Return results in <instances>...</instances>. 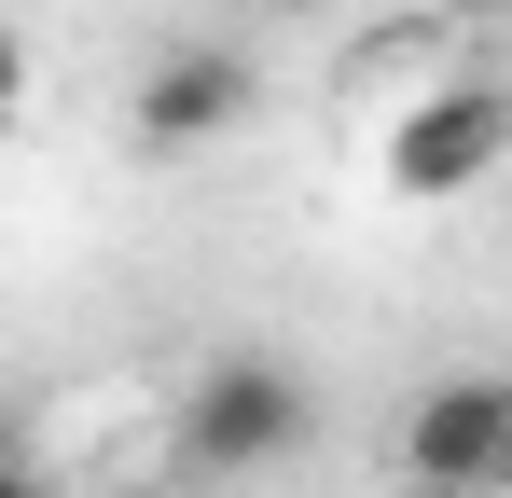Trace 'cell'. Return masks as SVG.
I'll use <instances>...</instances> for the list:
<instances>
[{"mask_svg":"<svg viewBox=\"0 0 512 498\" xmlns=\"http://www.w3.org/2000/svg\"><path fill=\"white\" fill-rule=\"evenodd\" d=\"M305 443V374L263 360V346H222L194 388H180V471L194 485H250Z\"/></svg>","mask_w":512,"mask_h":498,"instance_id":"cell-1","label":"cell"},{"mask_svg":"<svg viewBox=\"0 0 512 498\" xmlns=\"http://www.w3.org/2000/svg\"><path fill=\"white\" fill-rule=\"evenodd\" d=\"M512 153V83H429V97H402L388 111V194L402 208H443V194H485Z\"/></svg>","mask_w":512,"mask_h":498,"instance_id":"cell-2","label":"cell"},{"mask_svg":"<svg viewBox=\"0 0 512 498\" xmlns=\"http://www.w3.org/2000/svg\"><path fill=\"white\" fill-rule=\"evenodd\" d=\"M250 97H263L250 42H167V56L139 70V97H125V139L153 166H180V153H208V139H236Z\"/></svg>","mask_w":512,"mask_h":498,"instance_id":"cell-3","label":"cell"},{"mask_svg":"<svg viewBox=\"0 0 512 498\" xmlns=\"http://www.w3.org/2000/svg\"><path fill=\"white\" fill-rule=\"evenodd\" d=\"M499 457H512V374H443L402 415V485L416 498H499Z\"/></svg>","mask_w":512,"mask_h":498,"instance_id":"cell-4","label":"cell"},{"mask_svg":"<svg viewBox=\"0 0 512 498\" xmlns=\"http://www.w3.org/2000/svg\"><path fill=\"white\" fill-rule=\"evenodd\" d=\"M14 125H28V42L0 28V153H14Z\"/></svg>","mask_w":512,"mask_h":498,"instance_id":"cell-5","label":"cell"},{"mask_svg":"<svg viewBox=\"0 0 512 498\" xmlns=\"http://www.w3.org/2000/svg\"><path fill=\"white\" fill-rule=\"evenodd\" d=\"M429 14H443V28H499L512 0H429Z\"/></svg>","mask_w":512,"mask_h":498,"instance_id":"cell-6","label":"cell"},{"mask_svg":"<svg viewBox=\"0 0 512 498\" xmlns=\"http://www.w3.org/2000/svg\"><path fill=\"white\" fill-rule=\"evenodd\" d=\"M499 498H512V457H499Z\"/></svg>","mask_w":512,"mask_h":498,"instance_id":"cell-7","label":"cell"},{"mask_svg":"<svg viewBox=\"0 0 512 498\" xmlns=\"http://www.w3.org/2000/svg\"><path fill=\"white\" fill-rule=\"evenodd\" d=\"M236 14H263V0H236Z\"/></svg>","mask_w":512,"mask_h":498,"instance_id":"cell-8","label":"cell"},{"mask_svg":"<svg viewBox=\"0 0 512 498\" xmlns=\"http://www.w3.org/2000/svg\"><path fill=\"white\" fill-rule=\"evenodd\" d=\"M42 498H70V485H42Z\"/></svg>","mask_w":512,"mask_h":498,"instance_id":"cell-9","label":"cell"}]
</instances>
